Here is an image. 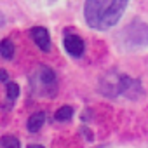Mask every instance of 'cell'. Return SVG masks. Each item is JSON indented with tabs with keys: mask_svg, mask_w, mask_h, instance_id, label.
Listing matches in <instances>:
<instances>
[{
	"mask_svg": "<svg viewBox=\"0 0 148 148\" xmlns=\"http://www.w3.org/2000/svg\"><path fill=\"white\" fill-rule=\"evenodd\" d=\"M19 96V86L16 82H7V99L14 101Z\"/></svg>",
	"mask_w": 148,
	"mask_h": 148,
	"instance_id": "12",
	"label": "cell"
},
{
	"mask_svg": "<svg viewBox=\"0 0 148 148\" xmlns=\"http://www.w3.org/2000/svg\"><path fill=\"white\" fill-rule=\"evenodd\" d=\"M64 49H66V52L70 54V56H73V58H80L82 54H84V49H86V45H84V40L79 37V35H66L64 37Z\"/></svg>",
	"mask_w": 148,
	"mask_h": 148,
	"instance_id": "6",
	"label": "cell"
},
{
	"mask_svg": "<svg viewBox=\"0 0 148 148\" xmlns=\"http://www.w3.org/2000/svg\"><path fill=\"white\" fill-rule=\"evenodd\" d=\"M44 122H45V113H44V112H35V113L28 119L26 129H28L30 132H38V131L42 129Z\"/></svg>",
	"mask_w": 148,
	"mask_h": 148,
	"instance_id": "8",
	"label": "cell"
},
{
	"mask_svg": "<svg viewBox=\"0 0 148 148\" xmlns=\"http://www.w3.org/2000/svg\"><path fill=\"white\" fill-rule=\"evenodd\" d=\"M38 79H40V84L44 87V92L49 94V96H54L56 92V73L49 68V66H42L40 71H38Z\"/></svg>",
	"mask_w": 148,
	"mask_h": 148,
	"instance_id": "5",
	"label": "cell"
},
{
	"mask_svg": "<svg viewBox=\"0 0 148 148\" xmlns=\"http://www.w3.org/2000/svg\"><path fill=\"white\" fill-rule=\"evenodd\" d=\"M124 40L131 47L148 45V25L143 23V21H139V19H134L124 30Z\"/></svg>",
	"mask_w": 148,
	"mask_h": 148,
	"instance_id": "2",
	"label": "cell"
},
{
	"mask_svg": "<svg viewBox=\"0 0 148 148\" xmlns=\"http://www.w3.org/2000/svg\"><path fill=\"white\" fill-rule=\"evenodd\" d=\"M0 148H19V139L16 136H4V138H0Z\"/></svg>",
	"mask_w": 148,
	"mask_h": 148,
	"instance_id": "11",
	"label": "cell"
},
{
	"mask_svg": "<svg viewBox=\"0 0 148 148\" xmlns=\"http://www.w3.org/2000/svg\"><path fill=\"white\" fill-rule=\"evenodd\" d=\"M99 89L103 94L117 98V96H127L131 99H138L143 94L141 84L138 80H132L127 75H119V73H108L101 80Z\"/></svg>",
	"mask_w": 148,
	"mask_h": 148,
	"instance_id": "1",
	"label": "cell"
},
{
	"mask_svg": "<svg viewBox=\"0 0 148 148\" xmlns=\"http://www.w3.org/2000/svg\"><path fill=\"white\" fill-rule=\"evenodd\" d=\"M73 117V108L71 106H61L58 112H56V115H54V119L58 120V122H66V120H70Z\"/></svg>",
	"mask_w": 148,
	"mask_h": 148,
	"instance_id": "10",
	"label": "cell"
},
{
	"mask_svg": "<svg viewBox=\"0 0 148 148\" xmlns=\"http://www.w3.org/2000/svg\"><path fill=\"white\" fill-rule=\"evenodd\" d=\"M0 80H2V82H7V71L2 70V68H0Z\"/></svg>",
	"mask_w": 148,
	"mask_h": 148,
	"instance_id": "13",
	"label": "cell"
},
{
	"mask_svg": "<svg viewBox=\"0 0 148 148\" xmlns=\"http://www.w3.org/2000/svg\"><path fill=\"white\" fill-rule=\"evenodd\" d=\"M0 56L5 58V59H11L14 56V44L9 38L0 40Z\"/></svg>",
	"mask_w": 148,
	"mask_h": 148,
	"instance_id": "9",
	"label": "cell"
},
{
	"mask_svg": "<svg viewBox=\"0 0 148 148\" xmlns=\"http://www.w3.org/2000/svg\"><path fill=\"white\" fill-rule=\"evenodd\" d=\"M30 33H32V38H33V42L37 44L38 49H42L44 52L51 51V37H49V32L44 26H33Z\"/></svg>",
	"mask_w": 148,
	"mask_h": 148,
	"instance_id": "7",
	"label": "cell"
},
{
	"mask_svg": "<svg viewBox=\"0 0 148 148\" xmlns=\"http://www.w3.org/2000/svg\"><path fill=\"white\" fill-rule=\"evenodd\" d=\"M127 4H129V0H112V4L108 5L106 12H105L103 18H101L99 30L103 32V30H108V28L115 26V25L120 21L124 11L127 9Z\"/></svg>",
	"mask_w": 148,
	"mask_h": 148,
	"instance_id": "4",
	"label": "cell"
},
{
	"mask_svg": "<svg viewBox=\"0 0 148 148\" xmlns=\"http://www.w3.org/2000/svg\"><path fill=\"white\" fill-rule=\"evenodd\" d=\"M28 148H44V146H40V145H30Z\"/></svg>",
	"mask_w": 148,
	"mask_h": 148,
	"instance_id": "14",
	"label": "cell"
},
{
	"mask_svg": "<svg viewBox=\"0 0 148 148\" xmlns=\"http://www.w3.org/2000/svg\"><path fill=\"white\" fill-rule=\"evenodd\" d=\"M112 4V0H86L84 5V18L87 25L94 30H99V23L103 14L106 12L108 5Z\"/></svg>",
	"mask_w": 148,
	"mask_h": 148,
	"instance_id": "3",
	"label": "cell"
}]
</instances>
